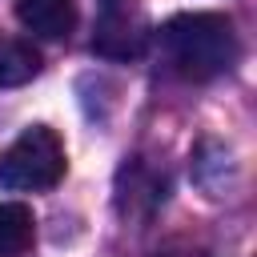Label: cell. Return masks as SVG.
Wrapping results in <instances>:
<instances>
[{
	"label": "cell",
	"instance_id": "1",
	"mask_svg": "<svg viewBox=\"0 0 257 257\" xmlns=\"http://www.w3.org/2000/svg\"><path fill=\"white\" fill-rule=\"evenodd\" d=\"M169 64L185 80H213L237 60L233 20L221 12H181L161 28Z\"/></svg>",
	"mask_w": 257,
	"mask_h": 257
},
{
	"label": "cell",
	"instance_id": "2",
	"mask_svg": "<svg viewBox=\"0 0 257 257\" xmlns=\"http://www.w3.org/2000/svg\"><path fill=\"white\" fill-rule=\"evenodd\" d=\"M64 145L52 128L32 124L0 153V189L12 193H40L64 177Z\"/></svg>",
	"mask_w": 257,
	"mask_h": 257
},
{
	"label": "cell",
	"instance_id": "3",
	"mask_svg": "<svg viewBox=\"0 0 257 257\" xmlns=\"http://www.w3.org/2000/svg\"><path fill=\"white\" fill-rule=\"evenodd\" d=\"M16 20L44 40H60L76 24V0H16Z\"/></svg>",
	"mask_w": 257,
	"mask_h": 257
},
{
	"label": "cell",
	"instance_id": "4",
	"mask_svg": "<svg viewBox=\"0 0 257 257\" xmlns=\"http://www.w3.org/2000/svg\"><path fill=\"white\" fill-rule=\"evenodd\" d=\"M32 241H36L32 209L20 201H4L0 205V257H20L24 249H32Z\"/></svg>",
	"mask_w": 257,
	"mask_h": 257
},
{
	"label": "cell",
	"instance_id": "5",
	"mask_svg": "<svg viewBox=\"0 0 257 257\" xmlns=\"http://www.w3.org/2000/svg\"><path fill=\"white\" fill-rule=\"evenodd\" d=\"M40 68V56L24 40H0V84H24Z\"/></svg>",
	"mask_w": 257,
	"mask_h": 257
}]
</instances>
